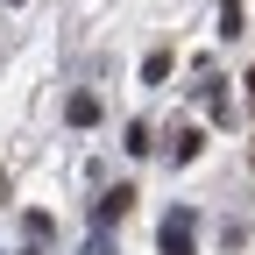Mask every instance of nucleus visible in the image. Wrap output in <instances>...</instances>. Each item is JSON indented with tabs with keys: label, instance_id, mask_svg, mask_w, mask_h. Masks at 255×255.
I'll return each mask as SVG.
<instances>
[{
	"label": "nucleus",
	"instance_id": "5",
	"mask_svg": "<svg viewBox=\"0 0 255 255\" xmlns=\"http://www.w3.org/2000/svg\"><path fill=\"white\" fill-rule=\"evenodd\" d=\"M71 121L92 128V121H100V100H92V92H78V100H71Z\"/></svg>",
	"mask_w": 255,
	"mask_h": 255
},
{
	"label": "nucleus",
	"instance_id": "1",
	"mask_svg": "<svg viewBox=\"0 0 255 255\" xmlns=\"http://www.w3.org/2000/svg\"><path fill=\"white\" fill-rule=\"evenodd\" d=\"M163 255H191V213H184V206L163 220Z\"/></svg>",
	"mask_w": 255,
	"mask_h": 255
},
{
	"label": "nucleus",
	"instance_id": "7",
	"mask_svg": "<svg viewBox=\"0 0 255 255\" xmlns=\"http://www.w3.org/2000/svg\"><path fill=\"white\" fill-rule=\"evenodd\" d=\"M248 92H255V71H248Z\"/></svg>",
	"mask_w": 255,
	"mask_h": 255
},
{
	"label": "nucleus",
	"instance_id": "4",
	"mask_svg": "<svg viewBox=\"0 0 255 255\" xmlns=\"http://www.w3.org/2000/svg\"><path fill=\"white\" fill-rule=\"evenodd\" d=\"M142 78L163 85V78H170V50H149V57H142Z\"/></svg>",
	"mask_w": 255,
	"mask_h": 255
},
{
	"label": "nucleus",
	"instance_id": "3",
	"mask_svg": "<svg viewBox=\"0 0 255 255\" xmlns=\"http://www.w3.org/2000/svg\"><path fill=\"white\" fill-rule=\"evenodd\" d=\"M128 206H135V191H128V184H114V191H107V199H100V220H121Z\"/></svg>",
	"mask_w": 255,
	"mask_h": 255
},
{
	"label": "nucleus",
	"instance_id": "2",
	"mask_svg": "<svg viewBox=\"0 0 255 255\" xmlns=\"http://www.w3.org/2000/svg\"><path fill=\"white\" fill-rule=\"evenodd\" d=\"M191 156H199V128H177L170 135V163H191Z\"/></svg>",
	"mask_w": 255,
	"mask_h": 255
},
{
	"label": "nucleus",
	"instance_id": "6",
	"mask_svg": "<svg viewBox=\"0 0 255 255\" xmlns=\"http://www.w3.org/2000/svg\"><path fill=\"white\" fill-rule=\"evenodd\" d=\"M220 36H241V0H220Z\"/></svg>",
	"mask_w": 255,
	"mask_h": 255
}]
</instances>
